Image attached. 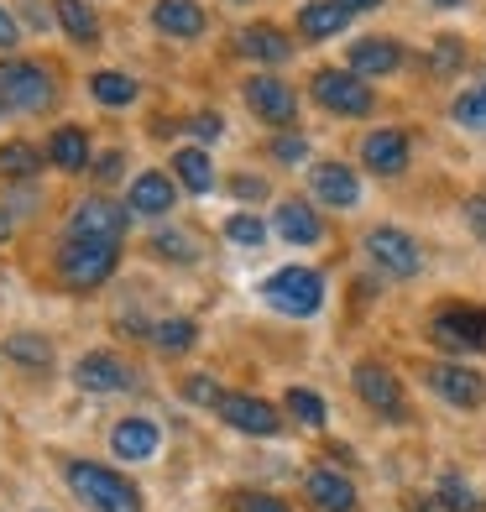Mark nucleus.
Segmentation results:
<instances>
[{
    "label": "nucleus",
    "mask_w": 486,
    "mask_h": 512,
    "mask_svg": "<svg viewBox=\"0 0 486 512\" xmlns=\"http://www.w3.org/2000/svg\"><path fill=\"white\" fill-rule=\"evenodd\" d=\"M455 121H460V126H486V79L455 100Z\"/></svg>",
    "instance_id": "nucleus-32"
},
{
    "label": "nucleus",
    "mask_w": 486,
    "mask_h": 512,
    "mask_svg": "<svg viewBox=\"0 0 486 512\" xmlns=\"http://www.w3.org/2000/svg\"><path fill=\"white\" fill-rule=\"evenodd\" d=\"M460 58H466V48H460L455 37H445V42L434 48V68H439V74H455V68H460Z\"/></svg>",
    "instance_id": "nucleus-38"
},
{
    "label": "nucleus",
    "mask_w": 486,
    "mask_h": 512,
    "mask_svg": "<svg viewBox=\"0 0 486 512\" xmlns=\"http://www.w3.org/2000/svg\"><path fill=\"white\" fill-rule=\"evenodd\" d=\"M157 424H147V418H126V424H115V434H110V445H115V455L121 460H152L157 455Z\"/></svg>",
    "instance_id": "nucleus-20"
},
{
    "label": "nucleus",
    "mask_w": 486,
    "mask_h": 512,
    "mask_svg": "<svg viewBox=\"0 0 486 512\" xmlns=\"http://www.w3.org/2000/svg\"><path fill=\"white\" fill-rule=\"evenodd\" d=\"M173 173L183 178V189H189V194H210L215 189V168H210V157H204L199 147H183L173 157Z\"/></svg>",
    "instance_id": "nucleus-25"
},
{
    "label": "nucleus",
    "mask_w": 486,
    "mask_h": 512,
    "mask_svg": "<svg viewBox=\"0 0 486 512\" xmlns=\"http://www.w3.org/2000/svg\"><path fill=\"white\" fill-rule=\"evenodd\" d=\"M298 27H304V37H309V42H324V37L345 32V11L335 6V0H314V6L298 11Z\"/></svg>",
    "instance_id": "nucleus-24"
},
{
    "label": "nucleus",
    "mask_w": 486,
    "mask_h": 512,
    "mask_svg": "<svg viewBox=\"0 0 486 512\" xmlns=\"http://www.w3.org/2000/svg\"><path fill=\"white\" fill-rule=\"evenodd\" d=\"M272 157L293 168V162H304V157H309V142H304V136H277V142H272Z\"/></svg>",
    "instance_id": "nucleus-36"
},
{
    "label": "nucleus",
    "mask_w": 486,
    "mask_h": 512,
    "mask_svg": "<svg viewBox=\"0 0 486 512\" xmlns=\"http://www.w3.org/2000/svg\"><path fill=\"white\" fill-rule=\"evenodd\" d=\"M183 398H189V403H199V408H220V398H225V392H220V382H210V377H189V382H183Z\"/></svg>",
    "instance_id": "nucleus-34"
},
{
    "label": "nucleus",
    "mask_w": 486,
    "mask_h": 512,
    "mask_svg": "<svg viewBox=\"0 0 486 512\" xmlns=\"http://www.w3.org/2000/svg\"><path fill=\"white\" fill-rule=\"evenodd\" d=\"M42 168V152L32 142H11L0 147V178H32Z\"/></svg>",
    "instance_id": "nucleus-28"
},
{
    "label": "nucleus",
    "mask_w": 486,
    "mask_h": 512,
    "mask_svg": "<svg viewBox=\"0 0 486 512\" xmlns=\"http://www.w3.org/2000/svg\"><path fill=\"white\" fill-rule=\"evenodd\" d=\"M121 230H126V204H115V199H84L74 209L68 236H74V241H121Z\"/></svg>",
    "instance_id": "nucleus-8"
},
{
    "label": "nucleus",
    "mask_w": 486,
    "mask_h": 512,
    "mask_svg": "<svg viewBox=\"0 0 486 512\" xmlns=\"http://www.w3.org/2000/svg\"><path fill=\"white\" fill-rule=\"evenodd\" d=\"M121 262V241H74L68 236L58 251V272L68 288H100Z\"/></svg>",
    "instance_id": "nucleus-3"
},
{
    "label": "nucleus",
    "mask_w": 486,
    "mask_h": 512,
    "mask_svg": "<svg viewBox=\"0 0 486 512\" xmlns=\"http://www.w3.org/2000/svg\"><path fill=\"white\" fill-rule=\"evenodd\" d=\"M288 413L298 418V424L319 429V424H324V398H319V392H309V387H293V392H288Z\"/></svg>",
    "instance_id": "nucleus-30"
},
{
    "label": "nucleus",
    "mask_w": 486,
    "mask_h": 512,
    "mask_svg": "<svg viewBox=\"0 0 486 512\" xmlns=\"http://www.w3.org/2000/svg\"><path fill=\"white\" fill-rule=\"evenodd\" d=\"M345 63H351V74H398L403 68V48L398 42H387V37H361L351 53H345Z\"/></svg>",
    "instance_id": "nucleus-17"
},
{
    "label": "nucleus",
    "mask_w": 486,
    "mask_h": 512,
    "mask_svg": "<svg viewBox=\"0 0 486 512\" xmlns=\"http://www.w3.org/2000/svg\"><path fill=\"white\" fill-rule=\"evenodd\" d=\"M152 340L162 345V351H189V345H194V324L189 319H162L152 330Z\"/></svg>",
    "instance_id": "nucleus-31"
},
{
    "label": "nucleus",
    "mask_w": 486,
    "mask_h": 512,
    "mask_svg": "<svg viewBox=\"0 0 486 512\" xmlns=\"http://www.w3.org/2000/svg\"><path fill=\"white\" fill-rule=\"evenodd\" d=\"M309 89L330 115H372V105H377L372 84H366L361 74H351V68H319Z\"/></svg>",
    "instance_id": "nucleus-5"
},
{
    "label": "nucleus",
    "mask_w": 486,
    "mask_h": 512,
    "mask_svg": "<svg viewBox=\"0 0 486 512\" xmlns=\"http://www.w3.org/2000/svg\"><path fill=\"white\" fill-rule=\"evenodd\" d=\"M356 392L366 398V408H377V413H387V418H403V382L392 377L387 366L361 361V366H356Z\"/></svg>",
    "instance_id": "nucleus-11"
},
{
    "label": "nucleus",
    "mask_w": 486,
    "mask_h": 512,
    "mask_svg": "<svg viewBox=\"0 0 486 512\" xmlns=\"http://www.w3.org/2000/svg\"><path fill=\"white\" fill-rule=\"evenodd\" d=\"M335 6H340L345 16H351V11H377V6H382V0H335Z\"/></svg>",
    "instance_id": "nucleus-44"
},
{
    "label": "nucleus",
    "mask_w": 486,
    "mask_h": 512,
    "mask_svg": "<svg viewBox=\"0 0 486 512\" xmlns=\"http://www.w3.org/2000/svg\"><path fill=\"white\" fill-rule=\"evenodd\" d=\"M429 6H460V0H429Z\"/></svg>",
    "instance_id": "nucleus-46"
},
{
    "label": "nucleus",
    "mask_w": 486,
    "mask_h": 512,
    "mask_svg": "<svg viewBox=\"0 0 486 512\" xmlns=\"http://www.w3.org/2000/svg\"><path fill=\"white\" fill-rule=\"evenodd\" d=\"M74 382L89 392V398H105V392H126L131 387V371H126V361H115L110 351H95V356H84L74 366Z\"/></svg>",
    "instance_id": "nucleus-13"
},
{
    "label": "nucleus",
    "mask_w": 486,
    "mask_h": 512,
    "mask_svg": "<svg viewBox=\"0 0 486 512\" xmlns=\"http://www.w3.org/2000/svg\"><path fill=\"white\" fill-rule=\"evenodd\" d=\"M366 256L382 267V272H392V277H413L424 267V251H419V241L408 236V230H398V225H377V230H366Z\"/></svg>",
    "instance_id": "nucleus-7"
},
{
    "label": "nucleus",
    "mask_w": 486,
    "mask_h": 512,
    "mask_svg": "<svg viewBox=\"0 0 486 512\" xmlns=\"http://www.w3.org/2000/svg\"><path fill=\"white\" fill-rule=\"evenodd\" d=\"M89 95H95L100 105H110V110H121V105L136 100V79H126V74H95V79H89Z\"/></svg>",
    "instance_id": "nucleus-27"
},
{
    "label": "nucleus",
    "mask_w": 486,
    "mask_h": 512,
    "mask_svg": "<svg viewBox=\"0 0 486 512\" xmlns=\"http://www.w3.org/2000/svg\"><path fill=\"white\" fill-rule=\"evenodd\" d=\"M262 298H267L277 314L309 319V314H319V304H324V277H319L314 267H283V272L267 277Z\"/></svg>",
    "instance_id": "nucleus-4"
},
{
    "label": "nucleus",
    "mask_w": 486,
    "mask_h": 512,
    "mask_svg": "<svg viewBox=\"0 0 486 512\" xmlns=\"http://www.w3.org/2000/svg\"><path fill=\"white\" fill-rule=\"evenodd\" d=\"M220 418L230 429H241V434H277V408L262 403V398H251V392H225L220 398Z\"/></svg>",
    "instance_id": "nucleus-12"
},
{
    "label": "nucleus",
    "mask_w": 486,
    "mask_h": 512,
    "mask_svg": "<svg viewBox=\"0 0 486 512\" xmlns=\"http://www.w3.org/2000/svg\"><path fill=\"white\" fill-rule=\"evenodd\" d=\"M309 189H314L319 204H335V209H351L361 199V183L345 162H319V168L309 173Z\"/></svg>",
    "instance_id": "nucleus-14"
},
{
    "label": "nucleus",
    "mask_w": 486,
    "mask_h": 512,
    "mask_svg": "<svg viewBox=\"0 0 486 512\" xmlns=\"http://www.w3.org/2000/svg\"><path fill=\"white\" fill-rule=\"evenodd\" d=\"M439 492H445V502H450V507H471V502H476V497L466 492V486H460V476H445V481H439Z\"/></svg>",
    "instance_id": "nucleus-40"
},
{
    "label": "nucleus",
    "mask_w": 486,
    "mask_h": 512,
    "mask_svg": "<svg viewBox=\"0 0 486 512\" xmlns=\"http://www.w3.org/2000/svg\"><path fill=\"white\" fill-rule=\"evenodd\" d=\"M230 194H241V199H262V194H267V183H262V178H246V173H241L236 183H230Z\"/></svg>",
    "instance_id": "nucleus-42"
},
{
    "label": "nucleus",
    "mask_w": 486,
    "mask_h": 512,
    "mask_svg": "<svg viewBox=\"0 0 486 512\" xmlns=\"http://www.w3.org/2000/svg\"><path fill=\"white\" fill-rule=\"evenodd\" d=\"M466 225L476 230V241H486V194L466 199Z\"/></svg>",
    "instance_id": "nucleus-39"
},
{
    "label": "nucleus",
    "mask_w": 486,
    "mask_h": 512,
    "mask_svg": "<svg viewBox=\"0 0 486 512\" xmlns=\"http://www.w3.org/2000/svg\"><path fill=\"white\" fill-rule=\"evenodd\" d=\"M6 356H16L21 366H48L53 361V345L37 340V335H11L6 340Z\"/></svg>",
    "instance_id": "nucleus-29"
},
{
    "label": "nucleus",
    "mask_w": 486,
    "mask_h": 512,
    "mask_svg": "<svg viewBox=\"0 0 486 512\" xmlns=\"http://www.w3.org/2000/svg\"><path fill=\"white\" fill-rule=\"evenodd\" d=\"M272 230L283 241H293V246H314L319 236H324V225H319V215L304 204V199H288L283 209H277V220H272Z\"/></svg>",
    "instance_id": "nucleus-19"
},
{
    "label": "nucleus",
    "mask_w": 486,
    "mask_h": 512,
    "mask_svg": "<svg viewBox=\"0 0 486 512\" xmlns=\"http://www.w3.org/2000/svg\"><path fill=\"white\" fill-rule=\"evenodd\" d=\"M68 486L74 497L89 507V512H142V497L126 476H115L110 465H95V460H74L68 465Z\"/></svg>",
    "instance_id": "nucleus-1"
},
{
    "label": "nucleus",
    "mask_w": 486,
    "mask_h": 512,
    "mask_svg": "<svg viewBox=\"0 0 486 512\" xmlns=\"http://www.w3.org/2000/svg\"><path fill=\"white\" fill-rule=\"evenodd\" d=\"M53 16L63 21V32L74 42H95L100 37V21H95V11H89L84 0H53Z\"/></svg>",
    "instance_id": "nucleus-26"
},
{
    "label": "nucleus",
    "mask_w": 486,
    "mask_h": 512,
    "mask_svg": "<svg viewBox=\"0 0 486 512\" xmlns=\"http://www.w3.org/2000/svg\"><path fill=\"white\" fill-rule=\"evenodd\" d=\"M361 162L372 173L392 178V173H403L408 168V131H372L361 142Z\"/></svg>",
    "instance_id": "nucleus-15"
},
{
    "label": "nucleus",
    "mask_w": 486,
    "mask_h": 512,
    "mask_svg": "<svg viewBox=\"0 0 486 512\" xmlns=\"http://www.w3.org/2000/svg\"><path fill=\"white\" fill-rule=\"evenodd\" d=\"M11 236V215H0V241H6Z\"/></svg>",
    "instance_id": "nucleus-45"
},
{
    "label": "nucleus",
    "mask_w": 486,
    "mask_h": 512,
    "mask_svg": "<svg viewBox=\"0 0 486 512\" xmlns=\"http://www.w3.org/2000/svg\"><path fill=\"white\" fill-rule=\"evenodd\" d=\"M429 335H434V345H445V351H481L486 345V314L481 309H471V304H445L434 314V324H429Z\"/></svg>",
    "instance_id": "nucleus-6"
},
{
    "label": "nucleus",
    "mask_w": 486,
    "mask_h": 512,
    "mask_svg": "<svg viewBox=\"0 0 486 512\" xmlns=\"http://www.w3.org/2000/svg\"><path fill=\"white\" fill-rule=\"evenodd\" d=\"M304 486H309L319 512H356V486L340 471H330V465H314V471L304 476Z\"/></svg>",
    "instance_id": "nucleus-16"
},
{
    "label": "nucleus",
    "mask_w": 486,
    "mask_h": 512,
    "mask_svg": "<svg viewBox=\"0 0 486 512\" xmlns=\"http://www.w3.org/2000/svg\"><path fill=\"white\" fill-rule=\"evenodd\" d=\"M204 21H210V16H204L199 0H157V6H152V27L168 32V37H199Z\"/></svg>",
    "instance_id": "nucleus-18"
},
{
    "label": "nucleus",
    "mask_w": 486,
    "mask_h": 512,
    "mask_svg": "<svg viewBox=\"0 0 486 512\" xmlns=\"http://www.w3.org/2000/svg\"><path fill=\"white\" fill-rule=\"evenodd\" d=\"M236 512H293L283 497H267V492H241L236 497Z\"/></svg>",
    "instance_id": "nucleus-35"
},
{
    "label": "nucleus",
    "mask_w": 486,
    "mask_h": 512,
    "mask_svg": "<svg viewBox=\"0 0 486 512\" xmlns=\"http://www.w3.org/2000/svg\"><path fill=\"white\" fill-rule=\"evenodd\" d=\"M225 236L236 241V246H262V241H267V225H262L257 215H230V220H225Z\"/></svg>",
    "instance_id": "nucleus-33"
},
{
    "label": "nucleus",
    "mask_w": 486,
    "mask_h": 512,
    "mask_svg": "<svg viewBox=\"0 0 486 512\" xmlns=\"http://www.w3.org/2000/svg\"><path fill=\"white\" fill-rule=\"evenodd\" d=\"M48 157L58 162L63 173L84 168V162H89V136H84L79 126H58V131L48 136Z\"/></svg>",
    "instance_id": "nucleus-23"
},
{
    "label": "nucleus",
    "mask_w": 486,
    "mask_h": 512,
    "mask_svg": "<svg viewBox=\"0 0 486 512\" xmlns=\"http://www.w3.org/2000/svg\"><path fill=\"white\" fill-rule=\"evenodd\" d=\"M131 209L136 215H168L173 209V183L168 173H142L131 183Z\"/></svg>",
    "instance_id": "nucleus-22"
},
{
    "label": "nucleus",
    "mask_w": 486,
    "mask_h": 512,
    "mask_svg": "<svg viewBox=\"0 0 486 512\" xmlns=\"http://www.w3.org/2000/svg\"><path fill=\"white\" fill-rule=\"evenodd\" d=\"M58 100V84L42 63L11 58L0 63V110H48Z\"/></svg>",
    "instance_id": "nucleus-2"
},
{
    "label": "nucleus",
    "mask_w": 486,
    "mask_h": 512,
    "mask_svg": "<svg viewBox=\"0 0 486 512\" xmlns=\"http://www.w3.org/2000/svg\"><path fill=\"white\" fill-rule=\"evenodd\" d=\"M246 105L262 115L267 126H293V115H298V95L283 84V79H272V74H257V79H246Z\"/></svg>",
    "instance_id": "nucleus-9"
},
{
    "label": "nucleus",
    "mask_w": 486,
    "mask_h": 512,
    "mask_svg": "<svg viewBox=\"0 0 486 512\" xmlns=\"http://www.w3.org/2000/svg\"><path fill=\"white\" fill-rule=\"evenodd\" d=\"M189 131H194V136H204V142H215V136L225 131V121H220V115H194Z\"/></svg>",
    "instance_id": "nucleus-41"
},
{
    "label": "nucleus",
    "mask_w": 486,
    "mask_h": 512,
    "mask_svg": "<svg viewBox=\"0 0 486 512\" xmlns=\"http://www.w3.org/2000/svg\"><path fill=\"white\" fill-rule=\"evenodd\" d=\"M16 37H21V27L11 21V11L0 6V48H16Z\"/></svg>",
    "instance_id": "nucleus-43"
},
{
    "label": "nucleus",
    "mask_w": 486,
    "mask_h": 512,
    "mask_svg": "<svg viewBox=\"0 0 486 512\" xmlns=\"http://www.w3.org/2000/svg\"><path fill=\"white\" fill-rule=\"evenodd\" d=\"M236 48H241L251 63H288V58H293V42H288L283 32H272V27H241Z\"/></svg>",
    "instance_id": "nucleus-21"
},
{
    "label": "nucleus",
    "mask_w": 486,
    "mask_h": 512,
    "mask_svg": "<svg viewBox=\"0 0 486 512\" xmlns=\"http://www.w3.org/2000/svg\"><path fill=\"white\" fill-rule=\"evenodd\" d=\"M429 387L445 398L450 408H476L481 398H486V377L481 371H471V366H429Z\"/></svg>",
    "instance_id": "nucleus-10"
},
{
    "label": "nucleus",
    "mask_w": 486,
    "mask_h": 512,
    "mask_svg": "<svg viewBox=\"0 0 486 512\" xmlns=\"http://www.w3.org/2000/svg\"><path fill=\"white\" fill-rule=\"evenodd\" d=\"M152 246H157L162 256H178V262H189V256H194V246L183 241L178 230H157V236H152Z\"/></svg>",
    "instance_id": "nucleus-37"
}]
</instances>
